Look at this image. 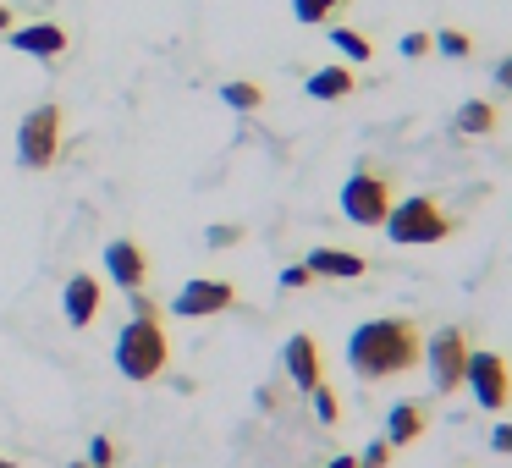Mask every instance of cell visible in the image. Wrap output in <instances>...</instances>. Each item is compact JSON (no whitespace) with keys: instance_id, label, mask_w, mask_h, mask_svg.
Returning a JSON list of instances; mask_svg holds the SVG:
<instances>
[{"instance_id":"obj_1","label":"cell","mask_w":512,"mask_h":468,"mask_svg":"<svg viewBox=\"0 0 512 468\" xmlns=\"http://www.w3.org/2000/svg\"><path fill=\"white\" fill-rule=\"evenodd\" d=\"M424 358V336L413 320H397V314H380V320H364L353 336H347V364H353L358 380H391L408 375Z\"/></svg>"},{"instance_id":"obj_2","label":"cell","mask_w":512,"mask_h":468,"mask_svg":"<svg viewBox=\"0 0 512 468\" xmlns=\"http://www.w3.org/2000/svg\"><path fill=\"white\" fill-rule=\"evenodd\" d=\"M111 358H116V369H122L127 380H160L166 375V358H171L166 325L160 320H127Z\"/></svg>"},{"instance_id":"obj_3","label":"cell","mask_w":512,"mask_h":468,"mask_svg":"<svg viewBox=\"0 0 512 468\" xmlns=\"http://www.w3.org/2000/svg\"><path fill=\"white\" fill-rule=\"evenodd\" d=\"M386 237H391L397 248H424V243H441V237H452V215H446L435 199L413 193V199L391 204V215H386Z\"/></svg>"},{"instance_id":"obj_4","label":"cell","mask_w":512,"mask_h":468,"mask_svg":"<svg viewBox=\"0 0 512 468\" xmlns=\"http://www.w3.org/2000/svg\"><path fill=\"white\" fill-rule=\"evenodd\" d=\"M61 127H67L61 105H34V111L23 116V127H17V160H23L28 171H50L61 155Z\"/></svg>"},{"instance_id":"obj_5","label":"cell","mask_w":512,"mask_h":468,"mask_svg":"<svg viewBox=\"0 0 512 468\" xmlns=\"http://www.w3.org/2000/svg\"><path fill=\"white\" fill-rule=\"evenodd\" d=\"M342 215L353 226H386L391 215V182L380 177V171H353V177L342 182Z\"/></svg>"},{"instance_id":"obj_6","label":"cell","mask_w":512,"mask_h":468,"mask_svg":"<svg viewBox=\"0 0 512 468\" xmlns=\"http://www.w3.org/2000/svg\"><path fill=\"white\" fill-rule=\"evenodd\" d=\"M468 353H474V347H468V336L452 331V325H446V331H435V336H424V369H430V386L441 391V397H446V391H463Z\"/></svg>"},{"instance_id":"obj_7","label":"cell","mask_w":512,"mask_h":468,"mask_svg":"<svg viewBox=\"0 0 512 468\" xmlns=\"http://www.w3.org/2000/svg\"><path fill=\"white\" fill-rule=\"evenodd\" d=\"M463 386L474 391V402H479L485 413H501V408L512 402V375H507V358H501V353H468Z\"/></svg>"},{"instance_id":"obj_8","label":"cell","mask_w":512,"mask_h":468,"mask_svg":"<svg viewBox=\"0 0 512 468\" xmlns=\"http://www.w3.org/2000/svg\"><path fill=\"white\" fill-rule=\"evenodd\" d=\"M232 303H237L232 281L199 276V281H188V287L171 298V314H182V320H204V314H221V309H232Z\"/></svg>"},{"instance_id":"obj_9","label":"cell","mask_w":512,"mask_h":468,"mask_svg":"<svg viewBox=\"0 0 512 468\" xmlns=\"http://www.w3.org/2000/svg\"><path fill=\"white\" fill-rule=\"evenodd\" d=\"M105 270H111V281L122 292H144L149 281V254L133 243V237H116L111 248H105Z\"/></svg>"},{"instance_id":"obj_10","label":"cell","mask_w":512,"mask_h":468,"mask_svg":"<svg viewBox=\"0 0 512 468\" xmlns=\"http://www.w3.org/2000/svg\"><path fill=\"white\" fill-rule=\"evenodd\" d=\"M12 50H23V56H34V61H56V56H67V28L61 23L12 28Z\"/></svg>"},{"instance_id":"obj_11","label":"cell","mask_w":512,"mask_h":468,"mask_svg":"<svg viewBox=\"0 0 512 468\" xmlns=\"http://www.w3.org/2000/svg\"><path fill=\"white\" fill-rule=\"evenodd\" d=\"M287 380H292V386H298V391H314V386H320V342H314V336H287Z\"/></svg>"},{"instance_id":"obj_12","label":"cell","mask_w":512,"mask_h":468,"mask_svg":"<svg viewBox=\"0 0 512 468\" xmlns=\"http://www.w3.org/2000/svg\"><path fill=\"white\" fill-rule=\"evenodd\" d=\"M100 298H105V292H100V281H94V276H72L67 292H61L67 325H78V331H83V325H94V314H100Z\"/></svg>"},{"instance_id":"obj_13","label":"cell","mask_w":512,"mask_h":468,"mask_svg":"<svg viewBox=\"0 0 512 468\" xmlns=\"http://www.w3.org/2000/svg\"><path fill=\"white\" fill-rule=\"evenodd\" d=\"M303 265H309V276H331V281H358L369 270L364 259L347 254V248H309V259H303Z\"/></svg>"},{"instance_id":"obj_14","label":"cell","mask_w":512,"mask_h":468,"mask_svg":"<svg viewBox=\"0 0 512 468\" xmlns=\"http://www.w3.org/2000/svg\"><path fill=\"white\" fill-rule=\"evenodd\" d=\"M424 424H430V413H424L419 402H397V408L386 413V446H408V441H419Z\"/></svg>"},{"instance_id":"obj_15","label":"cell","mask_w":512,"mask_h":468,"mask_svg":"<svg viewBox=\"0 0 512 468\" xmlns=\"http://www.w3.org/2000/svg\"><path fill=\"white\" fill-rule=\"evenodd\" d=\"M353 89H358L353 67H320V72H309V100H347Z\"/></svg>"},{"instance_id":"obj_16","label":"cell","mask_w":512,"mask_h":468,"mask_svg":"<svg viewBox=\"0 0 512 468\" xmlns=\"http://www.w3.org/2000/svg\"><path fill=\"white\" fill-rule=\"evenodd\" d=\"M457 133L463 138H490L496 133V105L490 100H463L457 105Z\"/></svg>"},{"instance_id":"obj_17","label":"cell","mask_w":512,"mask_h":468,"mask_svg":"<svg viewBox=\"0 0 512 468\" xmlns=\"http://www.w3.org/2000/svg\"><path fill=\"white\" fill-rule=\"evenodd\" d=\"M221 100L232 105V111H259V105H265V89L248 83V78H237V83H226V89H221Z\"/></svg>"},{"instance_id":"obj_18","label":"cell","mask_w":512,"mask_h":468,"mask_svg":"<svg viewBox=\"0 0 512 468\" xmlns=\"http://www.w3.org/2000/svg\"><path fill=\"white\" fill-rule=\"evenodd\" d=\"M331 45L342 50L347 61H369V56H375V45H369V39L358 34V28H331Z\"/></svg>"},{"instance_id":"obj_19","label":"cell","mask_w":512,"mask_h":468,"mask_svg":"<svg viewBox=\"0 0 512 468\" xmlns=\"http://www.w3.org/2000/svg\"><path fill=\"white\" fill-rule=\"evenodd\" d=\"M430 45L441 50V56H452V61H468V50H474V39H468L463 28H441V34H430Z\"/></svg>"},{"instance_id":"obj_20","label":"cell","mask_w":512,"mask_h":468,"mask_svg":"<svg viewBox=\"0 0 512 468\" xmlns=\"http://www.w3.org/2000/svg\"><path fill=\"white\" fill-rule=\"evenodd\" d=\"M336 6H342V0H292V17H298V23H331V12Z\"/></svg>"},{"instance_id":"obj_21","label":"cell","mask_w":512,"mask_h":468,"mask_svg":"<svg viewBox=\"0 0 512 468\" xmlns=\"http://www.w3.org/2000/svg\"><path fill=\"white\" fill-rule=\"evenodd\" d=\"M309 402H314V419H320V424H336V419H342V402H336V391L325 386V380L309 391Z\"/></svg>"},{"instance_id":"obj_22","label":"cell","mask_w":512,"mask_h":468,"mask_svg":"<svg viewBox=\"0 0 512 468\" xmlns=\"http://www.w3.org/2000/svg\"><path fill=\"white\" fill-rule=\"evenodd\" d=\"M83 463H89V468H111V463H116V441H111V435H94Z\"/></svg>"},{"instance_id":"obj_23","label":"cell","mask_w":512,"mask_h":468,"mask_svg":"<svg viewBox=\"0 0 512 468\" xmlns=\"http://www.w3.org/2000/svg\"><path fill=\"white\" fill-rule=\"evenodd\" d=\"M391 463V446L386 441H369L364 452H358V468H386Z\"/></svg>"},{"instance_id":"obj_24","label":"cell","mask_w":512,"mask_h":468,"mask_svg":"<svg viewBox=\"0 0 512 468\" xmlns=\"http://www.w3.org/2000/svg\"><path fill=\"white\" fill-rule=\"evenodd\" d=\"M204 243H210V248H232V243H243V226H210Z\"/></svg>"},{"instance_id":"obj_25","label":"cell","mask_w":512,"mask_h":468,"mask_svg":"<svg viewBox=\"0 0 512 468\" xmlns=\"http://www.w3.org/2000/svg\"><path fill=\"white\" fill-rule=\"evenodd\" d=\"M430 34H402V56H408V61H419V56H430Z\"/></svg>"},{"instance_id":"obj_26","label":"cell","mask_w":512,"mask_h":468,"mask_svg":"<svg viewBox=\"0 0 512 468\" xmlns=\"http://www.w3.org/2000/svg\"><path fill=\"white\" fill-rule=\"evenodd\" d=\"M309 265H287V270H281V287H287V292H298V287H309Z\"/></svg>"},{"instance_id":"obj_27","label":"cell","mask_w":512,"mask_h":468,"mask_svg":"<svg viewBox=\"0 0 512 468\" xmlns=\"http://www.w3.org/2000/svg\"><path fill=\"white\" fill-rule=\"evenodd\" d=\"M490 452L512 457V424H496V430H490Z\"/></svg>"},{"instance_id":"obj_28","label":"cell","mask_w":512,"mask_h":468,"mask_svg":"<svg viewBox=\"0 0 512 468\" xmlns=\"http://www.w3.org/2000/svg\"><path fill=\"white\" fill-rule=\"evenodd\" d=\"M133 320H160V309L144 298V292H133Z\"/></svg>"},{"instance_id":"obj_29","label":"cell","mask_w":512,"mask_h":468,"mask_svg":"<svg viewBox=\"0 0 512 468\" xmlns=\"http://www.w3.org/2000/svg\"><path fill=\"white\" fill-rule=\"evenodd\" d=\"M496 89H501V94H512V56H501V61H496Z\"/></svg>"},{"instance_id":"obj_30","label":"cell","mask_w":512,"mask_h":468,"mask_svg":"<svg viewBox=\"0 0 512 468\" xmlns=\"http://www.w3.org/2000/svg\"><path fill=\"white\" fill-rule=\"evenodd\" d=\"M0 34H12V6H0Z\"/></svg>"},{"instance_id":"obj_31","label":"cell","mask_w":512,"mask_h":468,"mask_svg":"<svg viewBox=\"0 0 512 468\" xmlns=\"http://www.w3.org/2000/svg\"><path fill=\"white\" fill-rule=\"evenodd\" d=\"M325 468H358V457H331Z\"/></svg>"},{"instance_id":"obj_32","label":"cell","mask_w":512,"mask_h":468,"mask_svg":"<svg viewBox=\"0 0 512 468\" xmlns=\"http://www.w3.org/2000/svg\"><path fill=\"white\" fill-rule=\"evenodd\" d=\"M0 468H17V463H12V457H0Z\"/></svg>"},{"instance_id":"obj_33","label":"cell","mask_w":512,"mask_h":468,"mask_svg":"<svg viewBox=\"0 0 512 468\" xmlns=\"http://www.w3.org/2000/svg\"><path fill=\"white\" fill-rule=\"evenodd\" d=\"M67 468H89V463H67Z\"/></svg>"}]
</instances>
